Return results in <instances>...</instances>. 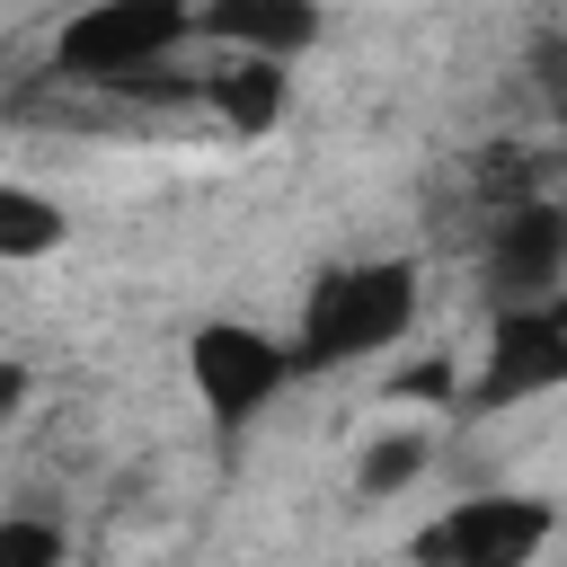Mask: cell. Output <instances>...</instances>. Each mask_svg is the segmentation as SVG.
Wrapping results in <instances>:
<instances>
[{
  "mask_svg": "<svg viewBox=\"0 0 567 567\" xmlns=\"http://www.w3.org/2000/svg\"><path fill=\"white\" fill-rule=\"evenodd\" d=\"M186 27L230 44V53H266V62H301L319 44V0H186Z\"/></svg>",
  "mask_w": 567,
  "mask_h": 567,
  "instance_id": "cell-7",
  "label": "cell"
},
{
  "mask_svg": "<svg viewBox=\"0 0 567 567\" xmlns=\"http://www.w3.org/2000/svg\"><path fill=\"white\" fill-rule=\"evenodd\" d=\"M186 35H195V27H186V0H89V9L62 18L53 62H62L71 80L106 89V80H124V71L168 62Z\"/></svg>",
  "mask_w": 567,
  "mask_h": 567,
  "instance_id": "cell-2",
  "label": "cell"
},
{
  "mask_svg": "<svg viewBox=\"0 0 567 567\" xmlns=\"http://www.w3.org/2000/svg\"><path fill=\"white\" fill-rule=\"evenodd\" d=\"M390 390H399V399H452V363H408Z\"/></svg>",
  "mask_w": 567,
  "mask_h": 567,
  "instance_id": "cell-12",
  "label": "cell"
},
{
  "mask_svg": "<svg viewBox=\"0 0 567 567\" xmlns=\"http://www.w3.org/2000/svg\"><path fill=\"white\" fill-rule=\"evenodd\" d=\"M416 266L408 257H354V266H328L301 301V328H292V372H337L354 354H381L408 337L416 319Z\"/></svg>",
  "mask_w": 567,
  "mask_h": 567,
  "instance_id": "cell-1",
  "label": "cell"
},
{
  "mask_svg": "<svg viewBox=\"0 0 567 567\" xmlns=\"http://www.w3.org/2000/svg\"><path fill=\"white\" fill-rule=\"evenodd\" d=\"M71 239V213L44 186H0V266H35Z\"/></svg>",
  "mask_w": 567,
  "mask_h": 567,
  "instance_id": "cell-9",
  "label": "cell"
},
{
  "mask_svg": "<svg viewBox=\"0 0 567 567\" xmlns=\"http://www.w3.org/2000/svg\"><path fill=\"white\" fill-rule=\"evenodd\" d=\"M18 408H27V372H18V363H0V425H9Z\"/></svg>",
  "mask_w": 567,
  "mask_h": 567,
  "instance_id": "cell-13",
  "label": "cell"
},
{
  "mask_svg": "<svg viewBox=\"0 0 567 567\" xmlns=\"http://www.w3.org/2000/svg\"><path fill=\"white\" fill-rule=\"evenodd\" d=\"M567 381V310L558 301H523V310H496V346H487V372H478V408H514V399H540Z\"/></svg>",
  "mask_w": 567,
  "mask_h": 567,
  "instance_id": "cell-6",
  "label": "cell"
},
{
  "mask_svg": "<svg viewBox=\"0 0 567 567\" xmlns=\"http://www.w3.org/2000/svg\"><path fill=\"white\" fill-rule=\"evenodd\" d=\"M425 461H434L425 425H399V434H381V443L354 461V496H399L408 478H425Z\"/></svg>",
  "mask_w": 567,
  "mask_h": 567,
  "instance_id": "cell-10",
  "label": "cell"
},
{
  "mask_svg": "<svg viewBox=\"0 0 567 567\" xmlns=\"http://www.w3.org/2000/svg\"><path fill=\"white\" fill-rule=\"evenodd\" d=\"M0 567H62V523H44V514H0Z\"/></svg>",
  "mask_w": 567,
  "mask_h": 567,
  "instance_id": "cell-11",
  "label": "cell"
},
{
  "mask_svg": "<svg viewBox=\"0 0 567 567\" xmlns=\"http://www.w3.org/2000/svg\"><path fill=\"white\" fill-rule=\"evenodd\" d=\"M186 381H195V399L213 408V425H248V416L292 381V354H284V337H266V328H248V319H204V328L186 337Z\"/></svg>",
  "mask_w": 567,
  "mask_h": 567,
  "instance_id": "cell-3",
  "label": "cell"
},
{
  "mask_svg": "<svg viewBox=\"0 0 567 567\" xmlns=\"http://www.w3.org/2000/svg\"><path fill=\"white\" fill-rule=\"evenodd\" d=\"M549 549L540 496H461L416 532V567H532Z\"/></svg>",
  "mask_w": 567,
  "mask_h": 567,
  "instance_id": "cell-4",
  "label": "cell"
},
{
  "mask_svg": "<svg viewBox=\"0 0 567 567\" xmlns=\"http://www.w3.org/2000/svg\"><path fill=\"white\" fill-rule=\"evenodd\" d=\"M195 97H204L230 133H275V124H284V97H292V71L266 62V53H230V62H213V71L195 80Z\"/></svg>",
  "mask_w": 567,
  "mask_h": 567,
  "instance_id": "cell-8",
  "label": "cell"
},
{
  "mask_svg": "<svg viewBox=\"0 0 567 567\" xmlns=\"http://www.w3.org/2000/svg\"><path fill=\"white\" fill-rule=\"evenodd\" d=\"M558 284H567V213L549 195L496 204V230H487V301L496 310H523V301H558Z\"/></svg>",
  "mask_w": 567,
  "mask_h": 567,
  "instance_id": "cell-5",
  "label": "cell"
}]
</instances>
